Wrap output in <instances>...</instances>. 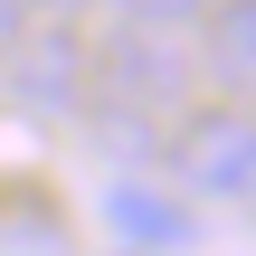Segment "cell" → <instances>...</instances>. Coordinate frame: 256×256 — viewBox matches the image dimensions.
<instances>
[{
    "label": "cell",
    "instance_id": "cell-10",
    "mask_svg": "<svg viewBox=\"0 0 256 256\" xmlns=\"http://www.w3.org/2000/svg\"><path fill=\"white\" fill-rule=\"evenodd\" d=\"M133 256H142V247H133Z\"/></svg>",
    "mask_w": 256,
    "mask_h": 256
},
{
    "label": "cell",
    "instance_id": "cell-8",
    "mask_svg": "<svg viewBox=\"0 0 256 256\" xmlns=\"http://www.w3.org/2000/svg\"><path fill=\"white\" fill-rule=\"evenodd\" d=\"M28 10H38V19H66V10H86V0H28Z\"/></svg>",
    "mask_w": 256,
    "mask_h": 256
},
{
    "label": "cell",
    "instance_id": "cell-4",
    "mask_svg": "<svg viewBox=\"0 0 256 256\" xmlns=\"http://www.w3.org/2000/svg\"><path fill=\"white\" fill-rule=\"evenodd\" d=\"M104 228L124 247H142V256H180V247H200V200L124 171V180H104Z\"/></svg>",
    "mask_w": 256,
    "mask_h": 256
},
{
    "label": "cell",
    "instance_id": "cell-7",
    "mask_svg": "<svg viewBox=\"0 0 256 256\" xmlns=\"http://www.w3.org/2000/svg\"><path fill=\"white\" fill-rule=\"evenodd\" d=\"M19 28H28V0H0V57L19 48Z\"/></svg>",
    "mask_w": 256,
    "mask_h": 256
},
{
    "label": "cell",
    "instance_id": "cell-3",
    "mask_svg": "<svg viewBox=\"0 0 256 256\" xmlns=\"http://www.w3.org/2000/svg\"><path fill=\"white\" fill-rule=\"evenodd\" d=\"M171 180L190 200H256V114H200L171 142Z\"/></svg>",
    "mask_w": 256,
    "mask_h": 256
},
{
    "label": "cell",
    "instance_id": "cell-5",
    "mask_svg": "<svg viewBox=\"0 0 256 256\" xmlns=\"http://www.w3.org/2000/svg\"><path fill=\"white\" fill-rule=\"evenodd\" d=\"M200 57H209V76H218V86L256 95V0H218V10H209Z\"/></svg>",
    "mask_w": 256,
    "mask_h": 256
},
{
    "label": "cell",
    "instance_id": "cell-6",
    "mask_svg": "<svg viewBox=\"0 0 256 256\" xmlns=\"http://www.w3.org/2000/svg\"><path fill=\"white\" fill-rule=\"evenodd\" d=\"M124 10V28H200L209 19V0H114Z\"/></svg>",
    "mask_w": 256,
    "mask_h": 256
},
{
    "label": "cell",
    "instance_id": "cell-9",
    "mask_svg": "<svg viewBox=\"0 0 256 256\" xmlns=\"http://www.w3.org/2000/svg\"><path fill=\"white\" fill-rule=\"evenodd\" d=\"M247 218H256V200H247Z\"/></svg>",
    "mask_w": 256,
    "mask_h": 256
},
{
    "label": "cell",
    "instance_id": "cell-1",
    "mask_svg": "<svg viewBox=\"0 0 256 256\" xmlns=\"http://www.w3.org/2000/svg\"><path fill=\"white\" fill-rule=\"evenodd\" d=\"M95 76H104V86H86V104H114V114H104L114 152H124V142L142 152V142H152L142 124H152V114L180 95V57H171V28H124V38L104 48V66H95Z\"/></svg>",
    "mask_w": 256,
    "mask_h": 256
},
{
    "label": "cell",
    "instance_id": "cell-2",
    "mask_svg": "<svg viewBox=\"0 0 256 256\" xmlns=\"http://www.w3.org/2000/svg\"><path fill=\"white\" fill-rule=\"evenodd\" d=\"M86 76H95V57H86V38H76L66 19L19 28V48L0 57V86H10L19 114H76V104H86Z\"/></svg>",
    "mask_w": 256,
    "mask_h": 256
}]
</instances>
